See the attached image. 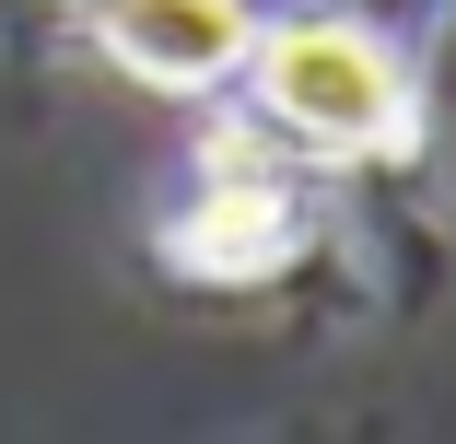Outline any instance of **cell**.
<instances>
[{
  "mask_svg": "<svg viewBox=\"0 0 456 444\" xmlns=\"http://www.w3.org/2000/svg\"><path fill=\"white\" fill-rule=\"evenodd\" d=\"M94 47L152 94H223L257 47L246 0H94Z\"/></svg>",
  "mask_w": 456,
  "mask_h": 444,
  "instance_id": "7a4b0ae2",
  "label": "cell"
},
{
  "mask_svg": "<svg viewBox=\"0 0 456 444\" xmlns=\"http://www.w3.org/2000/svg\"><path fill=\"white\" fill-rule=\"evenodd\" d=\"M246 82H257V117L281 141H305V152H328V164H362V152H398L410 141V70H398V47L362 12L257 24Z\"/></svg>",
  "mask_w": 456,
  "mask_h": 444,
  "instance_id": "6da1fadb",
  "label": "cell"
},
{
  "mask_svg": "<svg viewBox=\"0 0 456 444\" xmlns=\"http://www.w3.org/2000/svg\"><path fill=\"white\" fill-rule=\"evenodd\" d=\"M175 270H211V281H257L293 257V188H269V175H234V188H211L188 222L164 234Z\"/></svg>",
  "mask_w": 456,
  "mask_h": 444,
  "instance_id": "3957f363",
  "label": "cell"
}]
</instances>
